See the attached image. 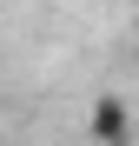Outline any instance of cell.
Returning <instances> with one entry per match:
<instances>
[{
  "label": "cell",
  "instance_id": "6da1fadb",
  "mask_svg": "<svg viewBox=\"0 0 139 146\" xmlns=\"http://www.w3.org/2000/svg\"><path fill=\"white\" fill-rule=\"evenodd\" d=\"M86 133L99 146H132V106L119 100V93H99L93 113H86Z\"/></svg>",
  "mask_w": 139,
  "mask_h": 146
},
{
  "label": "cell",
  "instance_id": "7a4b0ae2",
  "mask_svg": "<svg viewBox=\"0 0 139 146\" xmlns=\"http://www.w3.org/2000/svg\"><path fill=\"white\" fill-rule=\"evenodd\" d=\"M132 146H139V139H132Z\"/></svg>",
  "mask_w": 139,
  "mask_h": 146
}]
</instances>
